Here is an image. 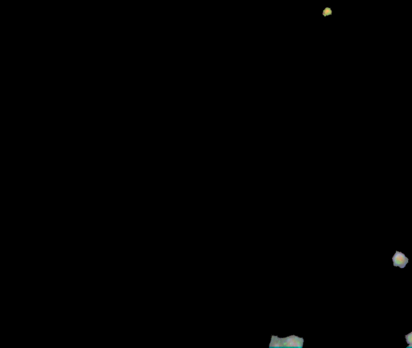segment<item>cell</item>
Wrapping results in <instances>:
<instances>
[{
    "label": "cell",
    "mask_w": 412,
    "mask_h": 348,
    "mask_svg": "<svg viewBox=\"0 0 412 348\" xmlns=\"http://www.w3.org/2000/svg\"><path fill=\"white\" fill-rule=\"evenodd\" d=\"M392 262L395 267H399L401 270H404L409 263V258L406 256L404 252L395 251V254L391 258Z\"/></svg>",
    "instance_id": "6da1fadb"
},
{
    "label": "cell",
    "mask_w": 412,
    "mask_h": 348,
    "mask_svg": "<svg viewBox=\"0 0 412 348\" xmlns=\"http://www.w3.org/2000/svg\"><path fill=\"white\" fill-rule=\"evenodd\" d=\"M405 340L408 347L406 348H412V331L405 336Z\"/></svg>",
    "instance_id": "7a4b0ae2"
}]
</instances>
